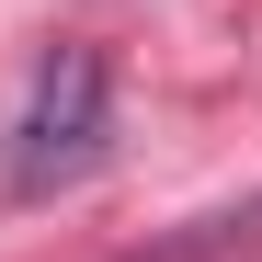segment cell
<instances>
[{"mask_svg":"<svg viewBox=\"0 0 262 262\" xmlns=\"http://www.w3.org/2000/svg\"><path fill=\"white\" fill-rule=\"evenodd\" d=\"M251 239H262V194L228 205V216H194L183 239H160V251H137V262H216V251H251Z\"/></svg>","mask_w":262,"mask_h":262,"instance_id":"obj_2","label":"cell"},{"mask_svg":"<svg viewBox=\"0 0 262 262\" xmlns=\"http://www.w3.org/2000/svg\"><path fill=\"white\" fill-rule=\"evenodd\" d=\"M114 160V57L46 46L23 80V114L0 125V205H57Z\"/></svg>","mask_w":262,"mask_h":262,"instance_id":"obj_1","label":"cell"}]
</instances>
